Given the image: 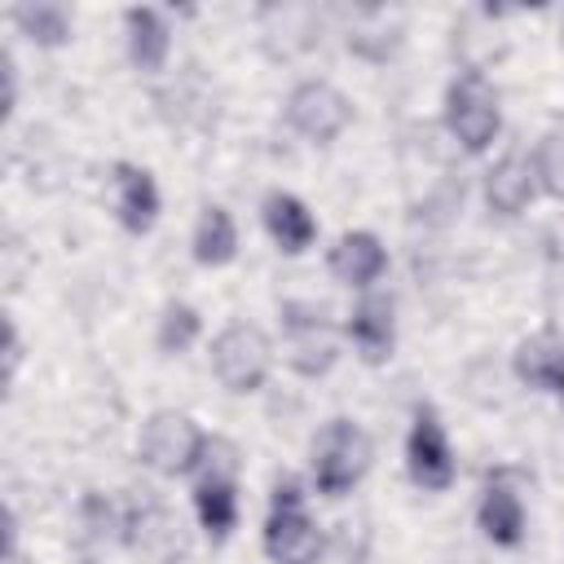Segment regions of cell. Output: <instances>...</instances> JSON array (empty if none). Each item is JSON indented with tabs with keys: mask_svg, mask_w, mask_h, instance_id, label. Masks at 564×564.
Here are the masks:
<instances>
[{
	"mask_svg": "<svg viewBox=\"0 0 564 564\" xmlns=\"http://www.w3.org/2000/svg\"><path fill=\"white\" fill-rule=\"evenodd\" d=\"M110 207H115V220L128 234H150L159 212H163L154 176L145 167H137V163H115L110 167Z\"/></svg>",
	"mask_w": 564,
	"mask_h": 564,
	"instance_id": "9",
	"label": "cell"
},
{
	"mask_svg": "<svg viewBox=\"0 0 564 564\" xmlns=\"http://www.w3.org/2000/svg\"><path fill=\"white\" fill-rule=\"evenodd\" d=\"M189 247H194V260H198L203 269L229 264V260L238 256V225H234V216H229L220 203H207V207L198 212V220H194Z\"/></svg>",
	"mask_w": 564,
	"mask_h": 564,
	"instance_id": "18",
	"label": "cell"
},
{
	"mask_svg": "<svg viewBox=\"0 0 564 564\" xmlns=\"http://www.w3.org/2000/svg\"><path fill=\"white\" fill-rule=\"evenodd\" d=\"M533 167H538V185H542L551 198L564 203V123L551 128V132L538 141V150H533Z\"/></svg>",
	"mask_w": 564,
	"mask_h": 564,
	"instance_id": "22",
	"label": "cell"
},
{
	"mask_svg": "<svg viewBox=\"0 0 564 564\" xmlns=\"http://www.w3.org/2000/svg\"><path fill=\"white\" fill-rule=\"evenodd\" d=\"M344 335L352 344V352L366 361V366H388L392 348H397V304L392 295H379V291H366L348 322H344Z\"/></svg>",
	"mask_w": 564,
	"mask_h": 564,
	"instance_id": "8",
	"label": "cell"
},
{
	"mask_svg": "<svg viewBox=\"0 0 564 564\" xmlns=\"http://www.w3.org/2000/svg\"><path fill=\"white\" fill-rule=\"evenodd\" d=\"M269 507H304V489H300V480H278Z\"/></svg>",
	"mask_w": 564,
	"mask_h": 564,
	"instance_id": "24",
	"label": "cell"
},
{
	"mask_svg": "<svg viewBox=\"0 0 564 564\" xmlns=\"http://www.w3.org/2000/svg\"><path fill=\"white\" fill-rule=\"evenodd\" d=\"M13 26H18L35 48H62V44H70L75 18H70L66 4L40 0V4H18V9H13Z\"/></svg>",
	"mask_w": 564,
	"mask_h": 564,
	"instance_id": "20",
	"label": "cell"
},
{
	"mask_svg": "<svg viewBox=\"0 0 564 564\" xmlns=\"http://www.w3.org/2000/svg\"><path fill=\"white\" fill-rule=\"evenodd\" d=\"M203 335V317L194 304L185 300H167L163 313H159V326H154V344L163 357H181L185 348H194V339Z\"/></svg>",
	"mask_w": 564,
	"mask_h": 564,
	"instance_id": "21",
	"label": "cell"
},
{
	"mask_svg": "<svg viewBox=\"0 0 564 564\" xmlns=\"http://www.w3.org/2000/svg\"><path fill=\"white\" fill-rule=\"evenodd\" d=\"M194 511L212 542L238 529V480H194Z\"/></svg>",
	"mask_w": 564,
	"mask_h": 564,
	"instance_id": "19",
	"label": "cell"
},
{
	"mask_svg": "<svg viewBox=\"0 0 564 564\" xmlns=\"http://www.w3.org/2000/svg\"><path fill=\"white\" fill-rule=\"evenodd\" d=\"M282 357L304 379H317L339 361V335L317 304H282Z\"/></svg>",
	"mask_w": 564,
	"mask_h": 564,
	"instance_id": "4",
	"label": "cell"
},
{
	"mask_svg": "<svg viewBox=\"0 0 564 564\" xmlns=\"http://www.w3.org/2000/svg\"><path fill=\"white\" fill-rule=\"evenodd\" d=\"M238 445L229 436H207L203 441V454L194 463V480H238Z\"/></svg>",
	"mask_w": 564,
	"mask_h": 564,
	"instance_id": "23",
	"label": "cell"
},
{
	"mask_svg": "<svg viewBox=\"0 0 564 564\" xmlns=\"http://www.w3.org/2000/svg\"><path fill=\"white\" fill-rule=\"evenodd\" d=\"M560 401H564V397H560Z\"/></svg>",
	"mask_w": 564,
	"mask_h": 564,
	"instance_id": "27",
	"label": "cell"
},
{
	"mask_svg": "<svg viewBox=\"0 0 564 564\" xmlns=\"http://www.w3.org/2000/svg\"><path fill=\"white\" fill-rule=\"evenodd\" d=\"M511 370L524 388L564 397V339L551 335V330H538V335L520 339L516 352H511Z\"/></svg>",
	"mask_w": 564,
	"mask_h": 564,
	"instance_id": "14",
	"label": "cell"
},
{
	"mask_svg": "<svg viewBox=\"0 0 564 564\" xmlns=\"http://www.w3.org/2000/svg\"><path fill=\"white\" fill-rule=\"evenodd\" d=\"M405 471L427 494H441L454 485V449L436 410H414V423L405 436Z\"/></svg>",
	"mask_w": 564,
	"mask_h": 564,
	"instance_id": "7",
	"label": "cell"
},
{
	"mask_svg": "<svg viewBox=\"0 0 564 564\" xmlns=\"http://www.w3.org/2000/svg\"><path fill=\"white\" fill-rule=\"evenodd\" d=\"M260 216H264L269 238H273L278 251H286V256H304V251L317 242V220H313V212L304 207V198H295V194H286V189L264 194Z\"/></svg>",
	"mask_w": 564,
	"mask_h": 564,
	"instance_id": "16",
	"label": "cell"
},
{
	"mask_svg": "<svg viewBox=\"0 0 564 564\" xmlns=\"http://www.w3.org/2000/svg\"><path fill=\"white\" fill-rule=\"evenodd\" d=\"M476 524L480 533L494 542V546H520L524 533H529V511L520 502V494L502 480V476H489L485 489H480V507H476Z\"/></svg>",
	"mask_w": 564,
	"mask_h": 564,
	"instance_id": "11",
	"label": "cell"
},
{
	"mask_svg": "<svg viewBox=\"0 0 564 564\" xmlns=\"http://www.w3.org/2000/svg\"><path fill=\"white\" fill-rule=\"evenodd\" d=\"M123 524V542L137 551V555H145V560H154V564H163V560H172V551H181V538H176V520L167 516V507L163 502H132L123 516H119Z\"/></svg>",
	"mask_w": 564,
	"mask_h": 564,
	"instance_id": "13",
	"label": "cell"
},
{
	"mask_svg": "<svg viewBox=\"0 0 564 564\" xmlns=\"http://www.w3.org/2000/svg\"><path fill=\"white\" fill-rule=\"evenodd\" d=\"M4 335H9V344H4V375L13 379L18 366H22V339H18V326H13V322L4 326Z\"/></svg>",
	"mask_w": 564,
	"mask_h": 564,
	"instance_id": "25",
	"label": "cell"
},
{
	"mask_svg": "<svg viewBox=\"0 0 564 564\" xmlns=\"http://www.w3.org/2000/svg\"><path fill=\"white\" fill-rule=\"evenodd\" d=\"M128 26V57L141 75H159L172 57V26L163 22L159 9H128L123 13Z\"/></svg>",
	"mask_w": 564,
	"mask_h": 564,
	"instance_id": "17",
	"label": "cell"
},
{
	"mask_svg": "<svg viewBox=\"0 0 564 564\" xmlns=\"http://www.w3.org/2000/svg\"><path fill=\"white\" fill-rule=\"evenodd\" d=\"M538 194V167L529 154L511 150L502 154L489 172H485V203L498 212V216H520Z\"/></svg>",
	"mask_w": 564,
	"mask_h": 564,
	"instance_id": "15",
	"label": "cell"
},
{
	"mask_svg": "<svg viewBox=\"0 0 564 564\" xmlns=\"http://www.w3.org/2000/svg\"><path fill=\"white\" fill-rule=\"evenodd\" d=\"M388 269V247L370 234V229H348L335 238L330 247V273L344 282V286H357V291H370Z\"/></svg>",
	"mask_w": 564,
	"mask_h": 564,
	"instance_id": "12",
	"label": "cell"
},
{
	"mask_svg": "<svg viewBox=\"0 0 564 564\" xmlns=\"http://www.w3.org/2000/svg\"><path fill=\"white\" fill-rule=\"evenodd\" d=\"M560 40H564V35H560Z\"/></svg>",
	"mask_w": 564,
	"mask_h": 564,
	"instance_id": "26",
	"label": "cell"
},
{
	"mask_svg": "<svg viewBox=\"0 0 564 564\" xmlns=\"http://www.w3.org/2000/svg\"><path fill=\"white\" fill-rule=\"evenodd\" d=\"M375 445L366 436L361 423L352 419H330L317 436H313V489L326 498H344L352 494V485L370 471Z\"/></svg>",
	"mask_w": 564,
	"mask_h": 564,
	"instance_id": "1",
	"label": "cell"
},
{
	"mask_svg": "<svg viewBox=\"0 0 564 564\" xmlns=\"http://www.w3.org/2000/svg\"><path fill=\"white\" fill-rule=\"evenodd\" d=\"M445 128L467 154H485L502 128V106L498 88L480 70H463L445 88Z\"/></svg>",
	"mask_w": 564,
	"mask_h": 564,
	"instance_id": "2",
	"label": "cell"
},
{
	"mask_svg": "<svg viewBox=\"0 0 564 564\" xmlns=\"http://www.w3.org/2000/svg\"><path fill=\"white\" fill-rule=\"evenodd\" d=\"M269 366H273L269 335L260 326H251V322H229L212 339V370H216L220 388L234 392V397L260 392L264 379H269Z\"/></svg>",
	"mask_w": 564,
	"mask_h": 564,
	"instance_id": "3",
	"label": "cell"
},
{
	"mask_svg": "<svg viewBox=\"0 0 564 564\" xmlns=\"http://www.w3.org/2000/svg\"><path fill=\"white\" fill-rule=\"evenodd\" d=\"M203 441H207V432L189 414H181V410H154L141 423L137 454L159 476H189L194 463H198V454H203Z\"/></svg>",
	"mask_w": 564,
	"mask_h": 564,
	"instance_id": "5",
	"label": "cell"
},
{
	"mask_svg": "<svg viewBox=\"0 0 564 564\" xmlns=\"http://www.w3.org/2000/svg\"><path fill=\"white\" fill-rule=\"evenodd\" d=\"M286 123H291L304 141L330 145V141L352 123V101H348L335 84H326V79H304V84H295L291 97H286Z\"/></svg>",
	"mask_w": 564,
	"mask_h": 564,
	"instance_id": "6",
	"label": "cell"
},
{
	"mask_svg": "<svg viewBox=\"0 0 564 564\" xmlns=\"http://www.w3.org/2000/svg\"><path fill=\"white\" fill-rule=\"evenodd\" d=\"M260 542L273 564H317L322 555V529L304 507H269Z\"/></svg>",
	"mask_w": 564,
	"mask_h": 564,
	"instance_id": "10",
	"label": "cell"
}]
</instances>
